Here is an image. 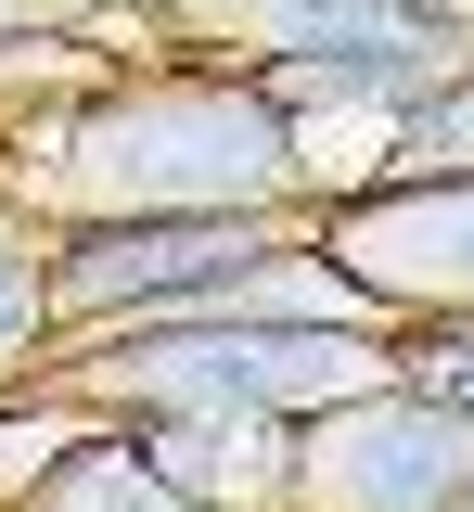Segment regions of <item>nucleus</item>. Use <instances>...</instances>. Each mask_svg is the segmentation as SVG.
<instances>
[{"instance_id":"obj_1","label":"nucleus","mask_w":474,"mask_h":512,"mask_svg":"<svg viewBox=\"0 0 474 512\" xmlns=\"http://www.w3.org/2000/svg\"><path fill=\"white\" fill-rule=\"evenodd\" d=\"M308 128L257 64H154L103 77L0 141V218L39 244L129 231V218H308Z\"/></svg>"},{"instance_id":"obj_2","label":"nucleus","mask_w":474,"mask_h":512,"mask_svg":"<svg viewBox=\"0 0 474 512\" xmlns=\"http://www.w3.org/2000/svg\"><path fill=\"white\" fill-rule=\"evenodd\" d=\"M398 384V320H129L39 359V397H77L103 423H154V410H218V423H321L346 397Z\"/></svg>"},{"instance_id":"obj_3","label":"nucleus","mask_w":474,"mask_h":512,"mask_svg":"<svg viewBox=\"0 0 474 512\" xmlns=\"http://www.w3.org/2000/svg\"><path fill=\"white\" fill-rule=\"evenodd\" d=\"M282 512H474V410L423 384H372L321 423H295Z\"/></svg>"},{"instance_id":"obj_4","label":"nucleus","mask_w":474,"mask_h":512,"mask_svg":"<svg viewBox=\"0 0 474 512\" xmlns=\"http://www.w3.org/2000/svg\"><path fill=\"white\" fill-rule=\"evenodd\" d=\"M321 269L398 333L474 320V180H359L321 205Z\"/></svg>"},{"instance_id":"obj_5","label":"nucleus","mask_w":474,"mask_h":512,"mask_svg":"<svg viewBox=\"0 0 474 512\" xmlns=\"http://www.w3.org/2000/svg\"><path fill=\"white\" fill-rule=\"evenodd\" d=\"M129 448L205 512H282L295 487V423H218V410H154L129 423Z\"/></svg>"},{"instance_id":"obj_6","label":"nucleus","mask_w":474,"mask_h":512,"mask_svg":"<svg viewBox=\"0 0 474 512\" xmlns=\"http://www.w3.org/2000/svg\"><path fill=\"white\" fill-rule=\"evenodd\" d=\"M13 512H205V500H180V487L141 461V448H129V423H103V436H77L65 461H52V474L13 500Z\"/></svg>"},{"instance_id":"obj_7","label":"nucleus","mask_w":474,"mask_h":512,"mask_svg":"<svg viewBox=\"0 0 474 512\" xmlns=\"http://www.w3.org/2000/svg\"><path fill=\"white\" fill-rule=\"evenodd\" d=\"M39 359H52V244L0 218V397L39 384Z\"/></svg>"},{"instance_id":"obj_8","label":"nucleus","mask_w":474,"mask_h":512,"mask_svg":"<svg viewBox=\"0 0 474 512\" xmlns=\"http://www.w3.org/2000/svg\"><path fill=\"white\" fill-rule=\"evenodd\" d=\"M385 180H474V64L462 77H436L423 103H410V141Z\"/></svg>"},{"instance_id":"obj_9","label":"nucleus","mask_w":474,"mask_h":512,"mask_svg":"<svg viewBox=\"0 0 474 512\" xmlns=\"http://www.w3.org/2000/svg\"><path fill=\"white\" fill-rule=\"evenodd\" d=\"M398 384L474 410V320H423V333H398Z\"/></svg>"}]
</instances>
